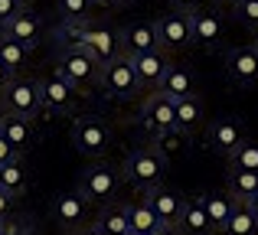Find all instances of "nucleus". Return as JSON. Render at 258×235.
Returning a JSON list of instances; mask_svg holds the SVG:
<instances>
[{
	"instance_id": "nucleus-1",
	"label": "nucleus",
	"mask_w": 258,
	"mask_h": 235,
	"mask_svg": "<svg viewBox=\"0 0 258 235\" xmlns=\"http://www.w3.org/2000/svg\"><path fill=\"white\" fill-rule=\"evenodd\" d=\"M164 177H167V153L160 147H134L121 164V180L141 193L160 186Z\"/></svg>"
},
{
	"instance_id": "nucleus-2",
	"label": "nucleus",
	"mask_w": 258,
	"mask_h": 235,
	"mask_svg": "<svg viewBox=\"0 0 258 235\" xmlns=\"http://www.w3.org/2000/svg\"><path fill=\"white\" fill-rule=\"evenodd\" d=\"M66 33H69L82 49L92 52L101 65L118 59L121 52H124L121 49V33H114L111 26H105V23H92V20H85V23H69Z\"/></svg>"
},
{
	"instance_id": "nucleus-3",
	"label": "nucleus",
	"mask_w": 258,
	"mask_h": 235,
	"mask_svg": "<svg viewBox=\"0 0 258 235\" xmlns=\"http://www.w3.org/2000/svg\"><path fill=\"white\" fill-rule=\"evenodd\" d=\"M98 85H101V92H105L108 98H118V102H131L138 92H144L141 82H138V72H134L131 56H124V52H121L118 59H111V62L101 65Z\"/></svg>"
},
{
	"instance_id": "nucleus-4",
	"label": "nucleus",
	"mask_w": 258,
	"mask_h": 235,
	"mask_svg": "<svg viewBox=\"0 0 258 235\" xmlns=\"http://www.w3.org/2000/svg\"><path fill=\"white\" fill-rule=\"evenodd\" d=\"M111 144H114V131L105 118L85 115L72 124V147H76L82 157H105Z\"/></svg>"
},
{
	"instance_id": "nucleus-5",
	"label": "nucleus",
	"mask_w": 258,
	"mask_h": 235,
	"mask_svg": "<svg viewBox=\"0 0 258 235\" xmlns=\"http://www.w3.org/2000/svg\"><path fill=\"white\" fill-rule=\"evenodd\" d=\"M56 69L69 79L76 89H85V85H98V75H101V62L92 56L88 49H82L79 43H69L59 49V59H56Z\"/></svg>"
},
{
	"instance_id": "nucleus-6",
	"label": "nucleus",
	"mask_w": 258,
	"mask_h": 235,
	"mask_svg": "<svg viewBox=\"0 0 258 235\" xmlns=\"http://www.w3.org/2000/svg\"><path fill=\"white\" fill-rule=\"evenodd\" d=\"M0 108L7 115H20V118H36L43 111V98L33 79H20L13 75L10 82L0 89Z\"/></svg>"
},
{
	"instance_id": "nucleus-7",
	"label": "nucleus",
	"mask_w": 258,
	"mask_h": 235,
	"mask_svg": "<svg viewBox=\"0 0 258 235\" xmlns=\"http://www.w3.org/2000/svg\"><path fill=\"white\" fill-rule=\"evenodd\" d=\"M141 127H144L151 137H167V134L176 131V108L173 98L164 95V92H151L141 105Z\"/></svg>"
},
{
	"instance_id": "nucleus-8",
	"label": "nucleus",
	"mask_w": 258,
	"mask_h": 235,
	"mask_svg": "<svg viewBox=\"0 0 258 235\" xmlns=\"http://www.w3.org/2000/svg\"><path fill=\"white\" fill-rule=\"evenodd\" d=\"M36 89H39V98H43V111L46 115H69L72 105H76V92L79 89L59 69L39 79Z\"/></svg>"
},
{
	"instance_id": "nucleus-9",
	"label": "nucleus",
	"mask_w": 258,
	"mask_h": 235,
	"mask_svg": "<svg viewBox=\"0 0 258 235\" xmlns=\"http://www.w3.org/2000/svg\"><path fill=\"white\" fill-rule=\"evenodd\" d=\"M118 186H121V173L118 170H111V167H88L76 190L82 193L88 203L105 206V203H111V199L118 196Z\"/></svg>"
},
{
	"instance_id": "nucleus-10",
	"label": "nucleus",
	"mask_w": 258,
	"mask_h": 235,
	"mask_svg": "<svg viewBox=\"0 0 258 235\" xmlns=\"http://www.w3.org/2000/svg\"><path fill=\"white\" fill-rule=\"evenodd\" d=\"M226 75L239 89H252L258 85V46H232L226 52Z\"/></svg>"
},
{
	"instance_id": "nucleus-11",
	"label": "nucleus",
	"mask_w": 258,
	"mask_h": 235,
	"mask_svg": "<svg viewBox=\"0 0 258 235\" xmlns=\"http://www.w3.org/2000/svg\"><path fill=\"white\" fill-rule=\"evenodd\" d=\"M157 36H160V49L164 52H176L186 49L193 43V17L183 10H170L157 20Z\"/></svg>"
},
{
	"instance_id": "nucleus-12",
	"label": "nucleus",
	"mask_w": 258,
	"mask_h": 235,
	"mask_svg": "<svg viewBox=\"0 0 258 235\" xmlns=\"http://www.w3.org/2000/svg\"><path fill=\"white\" fill-rule=\"evenodd\" d=\"M52 219H56L62 229H79V225L88 222V199L79 190L59 193L52 199Z\"/></svg>"
},
{
	"instance_id": "nucleus-13",
	"label": "nucleus",
	"mask_w": 258,
	"mask_h": 235,
	"mask_svg": "<svg viewBox=\"0 0 258 235\" xmlns=\"http://www.w3.org/2000/svg\"><path fill=\"white\" fill-rule=\"evenodd\" d=\"M242 140H245V127H242L239 118H219L206 127V144L222 157H229Z\"/></svg>"
},
{
	"instance_id": "nucleus-14",
	"label": "nucleus",
	"mask_w": 258,
	"mask_h": 235,
	"mask_svg": "<svg viewBox=\"0 0 258 235\" xmlns=\"http://www.w3.org/2000/svg\"><path fill=\"white\" fill-rule=\"evenodd\" d=\"M121 49H124V56H141V52L160 49L157 23H151V20H138V23H127L124 30H121Z\"/></svg>"
},
{
	"instance_id": "nucleus-15",
	"label": "nucleus",
	"mask_w": 258,
	"mask_h": 235,
	"mask_svg": "<svg viewBox=\"0 0 258 235\" xmlns=\"http://www.w3.org/2000/svg\"><path fill=\"white\" fill-rule=\"evenodd\" d=\"M131 62H134V72H138L141 89H151V92L160 89L167 69H170V59H167L164 49H151V52H141V56H131Z\"/></svg>"
},
{
	"instance_id": "nucleus-16",
	"label": "nucleus",
	"mask_w": 258,
	"mask_h": 235,
	"mask_svg": "<svg viewBox=\"0 0 258 235\" xmlns=\"http://www.w3.org/2000/svg\"><path fill=\"white\" fill-rule=\"evenodd\" d=\"M193 43H200L203 49H219L222 39H226V23H222L219 13L213 10H193Z\"/></svg>"
},
{
	"instance_id": "nucleus-17",
	"label": "nucleus",
	"mask_w": 258,
	"mask_h": 235,
	"mask_svg": "<svg viewBox=\"0 0 258 235\" xmlns=\"http://www.w3.org/2000/svg\"><path fill=\"white\" fill-rule=\"evenodd\" d=\"M144 199L151 203V209L157 212V219L164 225H173L176 229V219H180V212H183V203H186V196L183 193H176V190H170V186H154V190H147L144 193Z\"/></svg>"
},
{
	"instance_id": "nucleus-18",
	"label": "nucleus",
	"mask_w": 258,
	"mask_h": 235,
	"mask_svg": "<svg viewBox=\"0 0 258 235\" xmlns=\"http://www.w3.org/2000/svg\"><path fill=\"white\" fill-rule=\"evenodd\" d=\"M176 229L180 235H213V225H209V212H206V196H186L183 203V212L176 219Z\"/></svg>"
},
{
	"instance_id": "nucleus-19",
	"label": "nucleus",
	"mask_w": 258,
	"mask_h": 235,
	"mask_svg": "<svg viewBox=\"0 0 258 235\" xmlns=\"http://www.w3.org/2000/svg\"><path fill=\"white\" fill-rule=\"evenodd\" d=\"M0 134L13 144V150H17L20 157H23V153L33 147V140H36L33 118H20V115H4V121H0Z\"/></svg>"
},
{
	"instance_id": "nucleus-20",
	"label": "nucleus",
	"mask_w": 258,
	"mask_h": 235,
	"mask_svg": "<svg viewBox=\"0 0 258 235\" xmlns=\"http://www.w3.org/2000/svg\"><path fill=\"white\" fill-rule=\"evenodd\" d=\"M0 33L4 36H10V39H17V43H23V46H36L39 43V33H43V23H39V17L36 13H30V10H23V13H17V17L10 20L7 26H0Z\"/></svg>"
},
{
	"instance_id": "nucleus-21",
	"label": "nucleus",
	"mask_w": 258,
	"mask_h": 235,
	"mask_svg": "<svg viewBox=\"0 0 258 235\" xmlns=\"http://www.w3.org/2000/svg\"><path fill=\"white\" fill-rule=\"evenodd\" d=\"M173 108H176V134H196V127H200L203 118H206V108H203L200 95L176 98Z\"/></svg>"
},
{
	"instance_id": "nucleus-22",
	"label": "nucleus",
	"mask_w": 258,
	"mask_h": 235,
	"mask_svg": "<svg viewBox=\"0 0 258 235\" xmlns=\"http://www.w3.org/2000/svg\"><path fill=\"white\" fill-rule=\"evenodd\" d=\"M30 186V173L23 167V157H13V160H4L0 164V190L10 193L13 199H20Z\"/></svg>"
},
{
	"instance_id": "nucleus-23",
	"label": "nucleus",
	"mask_w": 258,
	"mask_h": 235,
	"mask_svg": "<svg viewBox=\"0 0 258 235\" xmlns=\"http://www.w3.org/2000/svg\"><path fill=\"white\" fill-rule=\"evenodd\" d=\"M206 196V212H209V225H213V235H222V229H226L229 216H232L235 203L239 199L232 196V193H203Z\"/></svg>"
},
{
	"instance_id": "nucleus-24",
	"label": "nucleus",
	"mask_w": 258,
	"mask_h": 235,
	"mask_svg": "<svg viewBox=\"0 0 258 235\" xmlns=\"http://www.w3.org/2000/svg\"><path fill=\"white\" fill-rule=\"evenodd\" d=\"M157 92L170 95L173 102H176V98H186V95H196V79H193V72L183 69V65H170Z\"/></svg>"
},
{
	"instance_id": "nucleus-25",
	"label": "nucleus",
	"mask_w": 258,
	"mask_h": 235,
	"mask_svg": "<svg viewBox=\"0 0 258 235\" xmlns=\"http://www.w3.org/2000/svg\"><path fill=\"white\" fill-rule=\"evenodd\" d=\"M127 206V219H131V232L138 235H154L157 229H164V222L157 219V212L151 209L147 199H138V203H124Z\"/></svg>"
},
{
	"instance_id": "nucleus-26",
	"label": "nucleus",
	"mask_w": 258,
	"mask_h": 235,
	"mask_svg": "<svg viewBox=\"0 0 258 235\" xmlns=\"http://www.w3.org/2000/svg\"><path fill=\"white\" fill-rule=\"evenodd\" d=\"M95 225H98L101 232H108V235H127L131 232L127 206L124 203H105V209H101L98 219H95Z\"/></svg>"
},
{
	"instance_id": "nucleus-27",
	"label": "nucleus",
	"mask_w": 258,
	"mask_h": 235,
	"mask_svg": "<svg viewBox=\"0 0 258 235\" xmlns=\"http://www.w3.org/2000/svg\"><path fill=\"white\" fill-rule=\"evenodd\" d=\"M0 62L17 75V72L26 69V62H30V46H23V43H17V39L0 33Z\"/></svg>"
},
{
	"instance_id": "nucleus-28",
	"label": "nucleus",
	"mask_w": 258,
	"mask_h": 235,
	"mask_svg": "<svg viewBox=\"0 0 258 235\" xmlns=\"http://www.w3.org/2000/svg\"><path fill=\"white\" fill-rule=\"evenodd\" d=\"M222 235H258V216L248 209V203H235Z\"/></svg>"
},
{
	"instance_id": "nucleus-29",
	"label": "nucleus",
	"mask_w": 258,
	"mask_h": 235,
	"mask_svg": "<svg viewBox=\"0 0 258 235\" xmlns=\"http://www.w3.org/2000/svg\"><path fill=\"white\" fill-rule=\"evenodd\" d=\"M229 193L239 203H248L258 193V173L255 170H229Z\"/></svg>"
},
{
	"instance_id": "nucleus-30",
	"label": "nucleus",
	"mask_w": 258,
	"mask_h": 235,
	"mask_svg": "<svg viewBox=\"0 0 258 235\" xmlns=\"http://www.w3.org/2000/svg\"><path fill=\"white\" fill-rule=\"evenodd\" d=\"M229 170H255L258 173V140H242L232 153H229Z\"/></svg>"
},
{
	"instance_id": "nucleus-31",
	"label": "nucleus",
	"mask_w": 258,
	"mask_h": 235,
	"mask_svg": "<svg viewBox=\"0 0 258 235\" xmlns=\"http://www.w3.org/2000/svg\"><path fill=\"white\" fill-rule=\"evenodd\" d=\"M95 0H59V13H62V23H85L88 13H92Z\"/></svg>"
},
{
	"instance_id": "nucleus-32",
	"label": "nucleus",
	"mask_w": 258,
	"mask_h": 235,
	"mask_svg": "<svg viewBox=\"0 0 258 235\" xmlns=\"http://www.w3.org/2000/svg\"><path fill=\"white\" fill-rule=\"evenodd\" d=\"M232 13L239 23L258 30V0H232Z\"/></svg>"
},
{
	"instance_id": "nucleus-33",
	"label": "nucleus",
	"mask_w": 258,
	"mask_h": 235,
	"mask_svg": "<svg viewBox=\"0 0 258 235\" xmlns=\"http://www.w3.org/2000/svg\"><path fill=\"white\" fill-rule=\"evenodd\" d=\"M23 10H26L23 0H0V26H7L17 13H23Z\"/></svg>"
},
{
	"instance_id": "nucleus-34",
	"label": "nucleus",
	"mask_w": 258,
	"mask_h": 235,
	"mask_svg": "<svg viewBox=\"0 0 258 235\" xmlns=\"http://www.w3.org/2000/svg\"><path fill=\"white\" fill-rule=\"evenodd\" d=\"M0 235H30V229H26L23 222H13V219H4V222H0Z\"/></svg>"
},
{
	"instance_id": "nucleus-35",
	"label": "nucleus",
	"mask_w": 258,
	"mask_h": 235,
	"mask_svg": "<svg viewBox=\"0 0 258 235\" xmlns=\"http://www.w3.org/2000/svg\"><path fill=\"white\" fill-rule=\"evenodd\" d=\"M167 4H170L173 10H183V13H193V10H200V4H203V0H167Z\"/></svg>"
},
{
	"instance_id": "nucleus-36",
	"label": "nucleus",
	"mask_w": 258,
	"mask_h": 235,
	"mask_svg": "<svg viewBox=\"0 0 258 235\" xmlns=\"http://www.w3.org/2000/svg\"><path fill=\"white\" fill-rule=\"evenodd\" d=\"M13 157H20V153L13 150V144L4 137V134H0V164H4V160H13Z\"/></svg>"
},
{
	"instance_id": "nucleus-37",
	"label": "nucleus",
	"mask_w": 258,
	"mask_h": 235,
	"mask_svg": "<svg viewBox=\"0 0 258 235\" xmlns=\"http://www.w3.org/2000/svg\"><path fill=\"white\" fill-rule=\"evenodd\" d=\"M10 212H13V196L0 190V219H10Z\"/></svg>"
},
{
	"instance_id": "nucleus-38",
	"label": "nucleus",
	"mask_w": 258,
	"mask_h": 235,
	"mask_svg": "<svg viewBox=\"0 0 258 235\" xmlns=\"http://www.w3.org/2000/svg\"><path fill=\"white\" fill-rule=\"evenodd\" d=\"M10 79H13V72H10V69H7V65H4V62H0V89H4V85H7V82H10Z\"/></svg>"
},
{
	"instance_id": "nucleus-39",
	"label": "nucleus",
	"mask_w": 258,
	"mask_h": 235,
	"mask_svg": "<svg viewBox=\"0 0 258 235\" xmlns=\"http://www.w3.org/2000/svg\"><path fill=\"white\" fill-rule=\"evenodd\" d=\"M98 7H127L131 0H95Z\"/></svg>"
},
{
	"instance_id": "nucleus-40",
	"label": "nucleus",
	"mask_w": 258,
	"mask_h": 235,
	"mask_svg": "<svg viewBox=\"0 0 258 235\" xmlns=\"http://www.w3.org/2000/svg\"><path fill=\"white\" fill-rule=\"evenodd\" d=\"M79 235H101V229H98V225H85V229H79Z\"/></svg>"
},
{
	"instance_id": "nucleus-41",
	"label": "nucleus",
	"mask_w": 258,
	"mask_h": 235,
	"mask_svg": "<svg viewBox=\"0 0 258 235\" xmlns=\"http://www.w3.org/2000/svg\"><path fill=\"white\" fill-rule=\"evenodd\" d=\"M154 235H180V229H173V225H164V229H157Z\"/></svg>"
},
{
	"instance_id": "nucleus-42",
	"label": "nucleus",
	"mask_w": 258,
	"mask_h": 235,
	"mask_svg": "<svg viewBox=\"0 0 258 235\" xmlns=\"http://www.w3.org/2000/svg\"><path fill=\"white\" fill-rule=\"evenodd\" d=\"M248 209H252V212H255V216H258V193H255V196H252V199H248Z\"/></svg>"
},
{
	"instance_id": "nucleus-43",
	"label": "nucleus",
	"mask_w": 258,
	"mask_h": 235,
	"mask_svg": "<svg viewBox=\"0 0 258 235\" xmlns=\"http://www.w3.org/2000/svg\"><path fill=\"white\" fill-rule=\"evenodd\" d=\"M213 4H232V0H213Z\"/></svg>"
},
{
	"instance_id": "nucleus-44",
	"label": "nucleus",
	"mask_w": 258,
	"mask_h": 235,
	"mask_svg": "<svg viewBox=\"0 0 258 235\" xmlns=\"http://www.w3.org/2000/svg\"><path fill=\"white\" fill-rule=\"evenodd\" d=\"M4 115H7V111H4V108H0V121H4Z\"/></svg>"
},
{
	"instance_id": "nucleus-45",
	"label": "nucleus",
	"mask_w": 258,
	"mask_h": 235,
	"mask_svg": "<svg viewBox=\"0 0 258 235\" xmlns=\"http://www.w3.org/2000/svg\"><path fill=\"white\" fill-rule=\"evenodd\" d=\"M127 235H138V232H127Z\"/></svg>"
},
{
	"instance_id": "nucleus-46",
	"label": "nucleus",
	"mask_w": 258,
	"mask_h": 235,
	"mask_svg": "<svg viewBox=\"0 0 258 235\" xmlns=\"http://www.w3.org/2000/svg\"><path fill=\"white\" fill-rule=\"evenodd\" d=\"M0 222H4V219H0Z\"/></svg>"
},
{
	"instance_id": "nucleus-47",
	"label": "nucleus",
	"mask_w": 258,
	"mask_h": 235,
	"mask_svg": "<svg viewBox=\"0 0 258 235\" xmlns=\"http://www.w3.org/2000/svg\"><path fill=\"white\" fill-rule=\"evenodd\" d=\"M23 4H26V0H23Z\"/></svg>"
},
{
	"instance_id": "nucleus-48",
	"label": "nucleus",
	"mask_w": 258,
	"mask_h": 235,
	"mask_svg": "<svg viewBox=\"0 0 258 235\" xmlns=\"http://www.w3.org/2000/svg\"><path fill=\"white\" fill-rule=\"evenodd\" d=\"M255 46H258V43H255Z\"/></svg>"
}]
</instances>
